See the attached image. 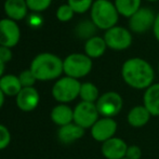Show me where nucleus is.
Returning <instances> with one entry per match:
<instances>
[{
	"instance_id": "nucleus-4",
	"label": "nucleus",
	"mask_w": 159,
	"mask_h": 159,
	"mask_svg": "<svg viewBox=\"0 0 159 159\" xmlns=\"http://www.w3.org/2000/svg\"><path fill=\"white\" fill-rule=\"evenodd\" d=\"M81 82L68 76L61 77L52 87V96L59 104H68L79 98Z\"/></svg>"
},
{
	"instance_id": "nucleus-25",
	"label": "nucleus",
	"mask_w": 159,
	"mask_h": 159,
	"mask_svg": "<svg viewBox=\"0 0 159 159\" xmlns=\"http://www.w3.org/2000/svg\"><path fill=\"white\" fill-rule=\"evenodd\" d=\"M52 3V0H26L28 10L35 13H40L46 11Z\"/></svg>"
},
{
	"instance_id": "nucleus-36",
	"label": "nucleus",
	"mask_w": 159,
	"mask_h": 159,
	"mask_svg": "<svg viewBox=\"0 0 159 159\" xmlns=\"http://www.w3.org/2000/svg\"><path fill=\"white\" fill-rule=\"evenodd\" d=\"M158 74H159V63H158Z\"/></svg>"
},
{
	"instance_id": "nucleus-21",
	"label": "nucleus",
	"mask_w": 159,
	"mask_h": 159,
	"mask_svg": "<svg viewBox=\"0 0 159 159\" xmlns=\"http://www.w3.org/2000/svg\"><path fill=\"white\" fill-rule=\"evenodd\" d=\"M119 15L130 19L139 9L142 8V0H114Z\"/></svg>"
},
{
	"instance_id": "nucleus-1",
	"label": "nucleus",
	"mask_w": 159,
	"mask_h": 159,
	"mask_svg": "<svg viewBox=\"0 0 159 159\" xmlns=\"http://www.w3.org/2000/svg\"><path fill=\"white\" fill-rule=\"evenodd\" d=\"M121 78L128 87L134 90H146L154 84L155 69L142 57H130L121 65Z\"/></svg>"
},
{
	"instance_id": "nucleus-27",
	"label": "nucleus",
	"mask_w": 159,
	"mask_h": 159,
	"mask_svg": "<svg viewBox=\"0 0 159 159\" xmlns=\"http://www.w3.org/2000/svg\"><path fill=\"white\" fill-rule=\"evenodd\" d=\"M19 79L23 88H32L37 82V79H36V77L34 76V74L30 68L22 70L19 75Z\"/></svg>"
},
{
	"instance_id": "nucleus-34",
	"label": "nucleus",
	"mask_w": 159,
	"mask_h": 159,
	"mask_svg": "<svg viewBox=\"0 0 159 159\" xmlns=\"http://www.w3.org/2000/svg\"><path fill=\"white\" fill-rule=\"evenodd\" d=\"M4 69H6V64L2 61H0V78L4 75Z\"/></svg>"
},
{
	"instance_id": "nucleus-3",
	"label": "nucleus",
	"mask_w": 159,
	"mask_h": 159,
	"mask_svg": "<svg viewBox=\"0 0 159 159\" xmlns=\"http://www.w3.org/2000/svg\"><path fill=\"white\" fill-rule=\"evenodd\" d=\"M119 13L111 0H94L90 10V20L98 27L104 30L114 27L119 21Z\"/></svg>"
},
{
	"instance_id": "nucleus-13",
	"label": "nucleus",
	"mask_w": 159,
	"mask_h": 159,
	"mask_svg": "<svg viewBox=\"0 0 159 159\" xmlns=\"http://www.w3.org/2000/svg\"><path fill=\"white\" fill-rule=\"evenodd\" d=\"M16 106L22 111H33L38 107L40 103V95L35 87L32 88H23L20 93L15 96Z\"/></svg>"
},
{
	"instance_id": "nucleus-16",
	"label": "nucleus",
	"mask_w": 159,
	"mask_h": 159,
	"mask_svg": "<svg viewBox=\"0 0 159 159\" xmlns=\"http://www.w3.org/2000/svg\"><path fill=\"white\" fill-rule=\"evenodd\" d=\"M84 128L79 127L75 122H71L66 126L60 127L57 130V139L63 144H71L76 141L84 138Z\"/></svg>"
},
{
	"instance_id": "nucleus-10",
	"label": "nucleus",
	"mask_w": 159,
	"mask_h": 159,
	"mask_svg": "<svg viewBox=\"0 0 159 159\" xmlns=\"http://www.w3.org/2000/svg\"><path fill=\"white\" fill-rule=\"evenodd\" d=\"M118 129V124L114 118L100 117L98 120L90 129V134L92 139L98 143H104L107 140L116 136Z\"/></svg>"
},
{
	"instance_id": "nucleus-2",
	"label": "nucleus",
	"mask_w": 159,
	"mask_h": 159,
	"mask_svg": "<svg viewBox=\"0 0 159 159\" xmlns=\"http://www.w3.org/2000/svg\"><path fill=\"white\" fill-rule=\"evenodd\" d=\"M30 69L37 81L57 80L64 74L63 60L53 53L42 52L33 59Z\"/></svg>"
},
{
	"instance_id": "nucleus-31",
	"label": "nucleus",
	"mask_w": 159,
	"mask_h": 159,
	"mask_svg": "<svg viewBox=\"0 0 159 159\" xmlns=\"http://www.w3.org/2000/svg\"><path fill=\"white\" fill-rule=\"evenodd\" d=\"M42 22H43L42 17L40 16L39 14H37V13L33 14L32 16L30 17V20H28V23H30V25L33 26V27H38V26L42 25Z\"/></svg>"
},
{
	"instance_id": "nucleus-22",
	"label": "nucleus",
	"mask_w": 159,
	"mask_h": 159,
	"mask_svg": "<svg viewBox=\"0 0 159 159\" xmlns=\"http://www.w3.org/2000/svg\"><path fill=\"white\" fill-rule=\"evenodd\" d=\"M96 30H98V27L93 24L91 20H82L76 25L74 32H75V35L77 38L87 41L90 38L96 36Z\"/></svg>"
},
{
	"instance_id": "nucleus-35",
	"label": "nucleus",
	"mask_w": 159,
	"mask_h": 159,
	"mask_svg": "<svg viewBox=\"0 0 159 159\" xmlns=\"http://www.w3.org/2000/svg\"><path fill=\"white\" fill-rule=\"evenodd\" d=\"M145 1H147V2H156V1H158V0H145Z\"/></svg>"
},
{
	"instance_id": "nucleus-11",
	"label": "nucleus",
	"mask_w": 159,
	"mask_h": 159,
	"mask_svg": "<svg viewBox=\"0 0 159 159\" xmlns=\"http://www.w3.org/2000/svg\"><path fill=\"white\" fill-rule=\"evenodd\" d=\"M21 40V30L17 23L8 17L0 20V46L14 48Z\"/></svg>"
},
{
	"instance_id": "nucleus-17",
	"label": "nucleus",
	"mask_w": 159,
	"mask_h": 159,
	"mask_svg": "<svg viewBox=\"0 0 159 159\" xmlns=\"http://www.w3.org/2000/svg\"><path fill=\"white\" fill-rule=\"evenodd\" d=\"M51 120L57 127H63L74 122V108L68 104H57L50 113Z\"/></svg>"
},
{
	"instance_id": "nucleus-14",
	"label": "nucleus",
	"mask_w": 159,
	"mask_h": 159,
	"mask_svg": "<svg viewBox=\"0 0 159 159\" xmlns=\"http://www.w3.org/2000/svg\"><path fill=\"white\" fill-rule=\"evenodd\" d=\"M152 115L144 105H135L133 106L127 114V122L130 127L135 128H143L149 122Z\"/></svg>"
},
{
	"instance_id": "nucleus-20",
	"label": "nucleus",
	"mask_w": 159,
	"mask_h": 159,
	"mask_svg": "<svg viewBox=\"0 0 159 159\" xmlns=\"http://www.w3.org/2000/svg\"><path fill=\"white\" fill-rule=\"evenodd\" d=\"M0 89L6 96H16L23 89L19 76L7 74L0 78Z\"/></svg>"
},
{
	"instance_id": "nucleus-7",
	"label": "nucleus",
	"mask_w": 159,
	"mask_h": 159,
	"mask_svg": "<svg viewBox=\"0 0 159 159\" xmlns=\"http://www.w3.org/2000/svg\"><path fill=\"white\" fill-rule=\"evenodd\" d=\"M95 105L101 117L114 118L122 111L124 98L116 91H107L100 95Z\"/></svg>"
},
{
	"instance_id": "nucleus-28",
	"label": "nucleus",
	"mask_w": 159,
	"mask_h": 159,
	"mask_svg": "<svg viewBox=\"0 0 159 159\" xmlns=\"http://www.w3.org/2000/svg\"><path fill=\"white\" fill-rule=\"evenodd\" d=\"M11 133L4 125L0 124V151H3L10 145Z\"/></svg>"
},
{
	"instance_id": "nucleus-24",
	"label": "nucleus",
	"mask_w": 159,
	"mask_h": 159,
	"mask_svg": "<svg viewBox=\"0 0 159 159\" xmlns=\"http://www.w3.org/2000/svg\"><path fill=\"white\" fill-rule=\"evenodd\" d=\"M94 0H67V4L78 14H84L91 10Z\"/></svg>"
},
{
	"instance_id": "nucleus-5",
	"label": "nucleus",
	"mask_w": 159,
	"mask_h": 159,
	"mask_svg": "<svg viewBox=\"0 0 159 159\" xmlns=\"http://www.w3.org/2000/svg\"><path fill=\"white\" fill-rule=\"evenodd\" d=\"M93 68V62L84 53H71L63 60L65 76L74 79H81L88 76Z\"/></svg>"
},
{
	"instance_id": "nucleus-30",
	"label": "nucleus",
	"mask_w": 159,
	"mask_h": 159,
	"mask_svg": "<svg viewBox=\"0 0 159 159\" xmlns=\"http://www.w3.org/2000/svg\"><path fill=\"white\" fill-rule=\"evenodd\" d=\"M12 57L13 53L10 48L0 46V61H2L4 64H7L12 60Z\"/></svg>"
},
{
	"instance_id": "nucleus-19",
	"label": "nucleus",
	"mask_w": 159,
	"mask_h": 159,
	"mask_svg": "<svg viewBox=\"0 0 159 159\" xmlns=\"http://www.w3.org/2000/svg\"><path fill=\"white\" fill-rule=\"evenodd\" d=\"M106 42H105L104 38L101 36H94V37L90 38L89 40L84 41V54L90 57L91 60L100 59L101 57H103L106 52Z\"/></svg>"
},
{
	"instance_id": "nucleus-23",
	"label": "nucleus",
	"mask_w": 159,
	"mask_h": 159,
	"mask_svg": "<svg viewBox=\"0 0 159 159\" xmlns=\"http://www.w3.org/2000/svg\"><path fill=\"white\" fill-rule=\"evenodd\" d=\"M100 91L98 88L95 86L93 82H82L81 87H80V92L79 98L84 102L89 103H96V101L100 98Z\"/></svg>"
},
{
	"instance_id": "nucleus-26",
	"label": "nucleus",
	"mask_w": 159,
	"mask_h": 159,
	"mask_svg": "<svg viewBox=\"0 0 159 159\" xmlns=\"http://www.w3.org/2000/svg\"><path fill=\"white\" fill-rule=\"evenodd\" d=\"M75 14V11L67 3L61 4L57 10V19L60 22H69Z\"/></svg>"
},
{
	"instance_id": "nucleus-6",
	"label": "nucleus",
	"mask_w": 159,
	"mask_h": 159,
	"mask_svg": "<svg viewBox=\"0 0 159 159\" xmlns=\"http://www.w3.org/2000/svg\"><path fill=\"white\" fill-rule=\"evenodd\" d=\"M103 38L106 42L107 49L118 51V52L129 49L133 42V36L129 28L119 25H116L107 30L104 33Z\"/></svg>"
},
{
	"instance_id": "nucleus-12",
	"label": "nucleus",
	"mask_w": 159,
	"mask_h": 159,
	"mask_svg": "<svg viewBox=\"0 0 159 159\" xmlns=\"http://www.w3.org/2000/svg\"><path fill=\"white\" fill-rule=\"evenodd\" d=\"M128 146L124 139L114 136L102 143L101 153L105 159H124L126 158Z\"/></svg>"
},
{
	"instance_id": "nucleus-33",
	"label": "nucleus",
	"mask_w": 159,
	"mask_h": 159,
	"mask_svg": "<svg viewBox=\"0 0 159 159\" xmlns=\"http://www.w3.org/2000/svg\"><path fill=\"white\" fill-rule=\"evenodd\" d=\"M4 100H6V95L3 94V92H2L1 89H0V109H1V108H2V106H3Z\"/></svg>"
},
{
	"instance_id": "nucleus-37",
	"label": "nucleus",
	"mask_w": 159,
	"mask_h": 159,
	"mask_svg": "<svg viewBox=\"0 0 159 159\" xmlns=\"http://www.w3.org/2000/svg\"><path fill=\"white\" fill-rule=\"evenodd\" d=\"M124 159H128V158H124Z\"/></svg>"
},
{
	"instance_id": "nucleus-32",
	"label": "nucleus",
	"mask_w": 159,
	"mask_h": 159,
	"mask_svg": "<svg viewBox=\"0 0 159 159\" xmlns=\"http://www.w3.org/2000/svg\"><path fill=\"white\" fill-rule=\"evenodd\" d=\"M153 34L155 36L156 40L159 42V13L156 14V20H155V23H154V27H153Z\"/></svg>"
},
{
	"instance_id": "nucleus-18",
	"label": "nucleus",
	"mask_w": 159,
	"mask_h": 159,
	"mask_svg": "<svg viewBox=\"0 0 159 159\" xmlns=\"http://www.w3.org/2000/svg\"><path fill=\"white\" fill-rule=\"evenodd\" d=\"M143 105L147 108L152 117H159V82H154L144 91Z\"/></svg>"
},
{
	"instance_id": "nucleus-9",
	"label": "nucleus",
	"mask_w": 159,
	"mask_h": 159,
	"mask_svg": "<svg viewBox=\"0 0 159 159\" xmlns=\"http://www.w3.org/2000/svg\"><path fill=\"white\" fill-rule=\"evenodd\" d=\"M100 118V114L96 108L95 103L79 102L74 107V122L79 127L86 129H91L93 125Z\"/></svg>"
},
{
	"instance_id": "nucleus-15",
	"label": "nucleus",
	"mask_w": 159,
	"mask_h": 159,
	"mask_svg": "<svg viewBox=\"0 0 159 159\" xmlns=\"http://www.w3.org/2000/svg\"><path fill=\"white\" fill-rule=\"evenodd\" d=\"M3 10L8 19L19 22L27 16L28 7L26 0H6Z\"/></svg>"
},
{
	"instance_id": "nucleus-29",
	"label": "nucleus",
	"mask_w": 159,
	"mask_h": 159,
	"mask_svg": "<svg viewBox=\"0 0 159 159\" xmlns=\"http://www.w3.org/2000/svg\"><path fill=\"white\" fill-rule=\"evenodd\" d=\"M142 157V149L139 145L132 144L128 146L126 158L128 159H141Z\"/></svg>"
},
{
	"instance_id": "nucleus-8",
	"label": "nucleus",
	"mask_w": 159,
	"mask_h": 159,
	"mask_svg": "<svg viewBox=\"0 0 159 159\" xmlns=\"http://www.w3.org/2000/svg\"><path fill=\"white\" fill-rule=\"evenodd\" d=\"M128 20H129L128 25H129L130 32L138 35H143L148 30H153L156 14L152 9L142 7Z\"/></svg>"
}]
</instances>
